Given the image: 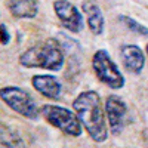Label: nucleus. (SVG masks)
<instances>
[{"mask_svg": "<svg viewBox=\"0 0 148 148\" xmlns=\"http://www.w3.org/2000/svg\"><path fill=\"white\" fill-rule=\"evenodd\" d=\"M147 53H148V45H147Z\"/></svg>", "mask_w": 148, "mask_h": 148, "instance_id": "obj_14", "label": "nucleus"}, {"mask_svg": "<svg viewBox=\"0 0 148 148\" xmlns=\"http://www.w3.org/2000/svg\"><path fill=\"white\" fill-rule=\"evenodd\" d=\"M82 10L86 15V21H88L89 30L95 36L102 34L105 22H104V15H102V10L99 9V6L95 2H92V0H84L82 3Z\"/></svg>", "mask_w": 148, "mask_h": 148, "instance_id": "obj_10", "label": "nucleus"}, {"mask_svg": "<svg viewBox=\"0 0 148 148\" xmlns=\"http://www.w3.org/2000/svg\"><path fill=\"white\" fill-rule=\"evenodd\" d=\"M120 56L125 68L133 74H139L145 67V55L136 45H123L120 49Z\"/></svg>", "mask_w": 148, "mask_h": 148, "instance_id": "obj_8", "label": "nucleus"}, {"mask_svg": "<svg viewBox=\"0 0 148 148\" xmlns=\"http://www.w3.org/2000/svg\"><path fill=\"white\" fill-rule=\"evenodd\" d=\"M8 9L15 18L31 19L39 12L37 0H8Z\"/></svg>", "mask_w": 148, "mask_h": 148, "instance_id": "obj_11", "label": "nucleus"}, {"mask_svg": "<svg viewBox=\"0 0 148 148\" xmlns=\"http://www.w3.org/2000/svg\"><path fill=\"white\" fill-rule=\"evenodd\" d=\"M10 42V34H9V30L6 27V24L2 22V45L6 46L8 43Z\"/></svg>", "mask_w": 148, "mask_h": 148, "instance_id": "obj_13", "label": "nucleus"}, {"mask_svg": "<svg viewBox=\"0 0 148 148\" xmlns=\"http://www.w3.org/2000/svg\"><path fill=\"white\" fill-rule=\"evenodd\" d=\"M42 116L46 119L49 125H52L53 127L59 129L61 132H64L70 136H80L82 135V121L77 116L76 111H73L65 108V107H59L53 104H45L40 108Z\"/></svg>", "mask_w": 148, "mask_h": 148, "instance_id": "obj_3", "label": "nucleus"}, {"mask_svg": "<svg viewBox=\"0 0 148 148\" xmlns=\"http://www.w3.org/2000/svg\"><path fill=\"white\" fill-rule=\"evenodd\" d=\"M105 114L111 132L120 133L125 127V119L127 114V107L123 98L117 95H110L105 101Z\"/></svg>", "mask_w": 148, "mask_h": 148, "instance_id": "obj_7", "label": "nucleus"}, {"mask_svg": "<svg viewBox=\"0 0 148 148\" xmlns=\"http://www.w3.org/2000/svg\"><path fill=\"white\" fill-rule=\"evenodd\" d=\"M73 110L77 113L82 125L95 142H104L108 138L107 114L101 96L96 90H84L73 101Z\"/></svg>", "mask_w": 148, "mask_h": 148, "instance_id": "obj_1", "label": "nucleus"}, {"mask_svg": "<svg viewBox=\"0 0 148 148\" xmlns=\"http://www.w3.org/2000/svg\"><path fill=\"white\" fill-rule=\"evenodd\" d=\"M53 10L62 24V27L71 33H80L83 30V16L77 6H74L68 0H55Z\"/></svg>", "mask_w": 148, "mask_h": 148, "instance_id": "obj_6", "label": "nucleus"}, {"mask_svg": "<svg viewBox=\"0 0 148 148\" xmlns=\"http://www.w3.org/2000/svg\"><path fill=\"white\" fill-rule=\"evenodd\" d=\"M92 68L98 80L111 89H121L125 86V77L121 71L110 58L108 52L104 49L96 51L92 56Z\"/></svg>", "mask_w": 148, "mask_h": 148, "instance_id": "obj_5", "label": "nucleus"}, {"mask_svg": "<svg viewBox=\"0 0 148 148\" xmlns=\"http://www.w3.org/2000/svg\"><path fill=\"white\" fill-rule=\"evenodd\" d=\"M31 84L37 92L49 99H59L61 92H62V86H61L59 80L53 76H49V74L34 76L31 79Z\"/></svg>", "mask_w": 148, "mask_h": 148, "instance_id": "obj_9", "label": "nucleus"}, {"mask_svg": "<svg viewBox=\"0 0 148 148\" xmlns=\"http://www.w3.org/2000/svg\"><path fill=\"white\" fill-rule=\"evenodd\" d=\"M119 18H120V21L125 24V25H126L130 31L138 33V34H141V36H148V28L144 27L142 24L136 22L133 18H130V16H125V15H121V16H119Z\"/></svg>", "mask_w": 148, "mask_h": 148, "instance_id": "obj_12", "label": "nucleus"}, {"mask_svg": "<svg viewBox=\"0 0 148 148\" xmlns=\"http://www.w3.org/2000/svg\"><path fill=\"white\" fill-rule=\"evenodd\" d=\"M0 96L2 101L15 113L21 114L22 117H27L31 120H36L39 117V108H37L33 96L30 92H27L22 88H16V86H5L0 90Z\"/></svg>", "mask_w": 148, "mask_h": 148, "instance_id": "obj_4", "label": "nucleus"}, {"mask_svg": "<svg viewBox=\"0 0 148 148\" xmlns=\"http://www.w3.org/2000/svg\"><path fill=\"white\" fill-rule=\"evenodd\" d=\"M19 64L27 68H46L58 71L64 65V49L55 39H47L27 49L19 56Z\"/></svg>", "mask_w": 148, "mask_h": 148, "instance_id": "obj_2", "label": "nucleus"}]
</instances>
